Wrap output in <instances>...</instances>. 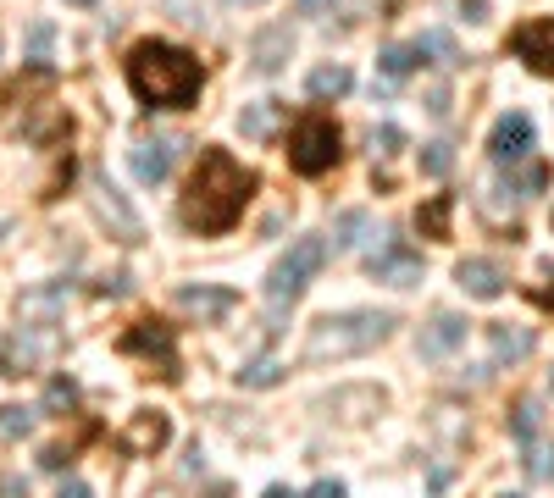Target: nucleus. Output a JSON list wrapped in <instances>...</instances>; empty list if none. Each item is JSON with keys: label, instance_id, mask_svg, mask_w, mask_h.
<instances>
[{"label": "nucleus", "instance_id": "aec40b11", "mask_svg": "<svg viewBox=\"0 0 554 498\" xmlns=\"http://www.w3.org/2000/svg\"><path fill=\"white\" fill-rule=\"evenodd\" d=\"M543 189H549V166L543 161H532V166H521V172L505 178V194H516V200H532V194H543Z\"/></svg>", "mask_w": 554, "mask_h": 498}, {"label": "nucleus", "instance_id": "c756f323", "mask_svg": "<svg viewBox=\"0 0 554 498\" xmlns=\"http://www.w3.org/2000/svg\"><path fill=\"white\" fill-rule=\"evenodd\" d=\"M28 427H34V410H17V404L0 410V432H6V438H23Z\"/></svg>", "mask_w": 554, "mask_h": 498}, {"label": "nucleus", "instance_id": "f03ea898", "mask_svg": "<svg viewBox=\"0 0 554 498\" xmlns=\"http://www.w3.org/2000/svg\"><path fill=\"white\" fill-rule=\"evenodd\" d=\"M128 83L133 95L145 100V106H161V111H183L200 100V61L189 50L167 45V39H145V45L128 50Z\"/></svg>", "mask_w": 554, "mask_h": 498}, {"label": "nucleus", "instance_id": "b1692460", "mask_svg": "<svg viewBox=\"0 0 554 498\" xmlns=\"http://www.w3.org/2000/svg\"><path fill=\"white\" fill-rule=\"evenodd\" d=\"M283 382V366L277 360H250V366L239 371V388H277Z\"/></svg>", "mask_w": 554, "mask_h": 498}, {"label": "nucleus", "instance_id": "f704fd0d", "mask_svg": "<svg viewBox=\"0 0 554 498\" xmlns=\"http://www.w3.org/2000/svg\"><path fill=\"white\" fill-rule=\"evenodd\" d=\"M56 498H95V493H89V482H78V476H73V482H61Z\"/></svg>", "mask_w": 554, "mask_h": 498}, {"label": "nucleus", "instance_id": "dca6fc26", "mask_svg": "<svg viewBox=\"0 0 554 498\" xmlns=\"http://www.w3.org/2000/svg\"><path fill=\"white\" fill-rule=\"evenodd\" d=\"M289 56H294V34L283 23L266 28V34H255V45H250V61H255V72H261V78L283 72V61H289Z\"/></svg>", "mask_w": 554, "mask_h": 498}, {"label": "nucleus", "instance_id": "7ed1b4c3", "mask_svg": "<svg viewBox=\"0 0 554 498\" xmlns=\"http://www.w3.org/2000/svg\"><path fill=\"white\" fill-rule=\"evenodd\" d=\"M399 327L394 310H338V316H322L305 338V360H350L366 355V349L388 344Z\"/></svg>", "mask_w": 554, "mask_h": 498}, {"label": "nucleus", "instance_id": "f257e3e1", "mask_svg": "<svg viewBox=\"0 0 554 498\" xmlns=\"http://www.w3.org/2000/svg\"><path fill=\"white\" fill-rule=\"evenodd\" d=\"M250 194H255V178L228 150H200V166H194L189 189H183V222L200 238H217L244 216Z\"/></svg>", "mask_w": 554, "mask_h": 498}, {"label": "nucleus", "instance_id": "a19ab883", "mask_svg": "<svg viewBox=\"0 0 554 498\" xmlns=\"http://www.w3.org/2000/svg\"><path fill=\"white\" fill-rule=\"evenodd\" d=\"M73 6H89V0H73Z\"/></svg>", "mask_w": 554, "mask_h": 498}, {"label": "nucleus", "instance_id": "ea45409f", "mask_svg": "<svg viewBox=\"0 0 554 498\" xmlns=\"http://www.w3.org/2000/svg\"><path fill=\"white\" fill-rule=\"evenodd\" d=\"M228 6H261V0H228Z\"/></svg>", "mask_w": 554, "mask_h": 498}, {"label": "nucleus", "instance_id": "ddd939ff", "mask_svg": "<svg viewBox=\"0 0 554 498\" xmlns=\"http://www.w3.org/2000/svg\"><path fill=\"white\" fill-rule=\"evenodd\" d=\"M488 349H494V360L499 366H516V360H527L532 349H538V332L532 327H521V321H494V327H488Z\"/></svg>", "mask_w": 554, "mask_h": 498}, {"label": "nucleus", "instance_id": "6e6552de", "mask_svg": "<svg viewBox=\"0 0 554 498\" xmlns=\"http://www.w3.org/2000/svg\"><path fill=\"white\" fill-rule=\"evenodd\" d=\"M510 50H516V61H527L532 72L549 78L554 72V17H527V23H516L510 28Z\"/></svg>", "mask_w": 554, "mask_h": 498}, {"label": "nucleus", "instance_id": "4c0bfd02", "mask_svg": "<svg viewBox=\"0 0 554 498\" xmlns=\"http://www.w3.org/2000/svg\"><path fill=\"white\" fill-rule=\"evenodd\" d=\"M266 498H294L289 487H266Z\"/></svg>", "mask_w": 554, "mask_h": 498}, {"label": "nucleus", "instance_id": "f3484780", "mask_svg": "<svg viewBox=\"0 0 554 498\" xmlns=\"http://www.w3.org/2000/svg\"><path fill=\"white\" fill-rule=\"evenodd\" d=\"M305 89H311V100H338L344 89H350V67L327 61V67H316L311 78H305Z\"/></svg>", "mask_w": 554, "mask_h": 498}, {"label": "nucleus", "instance_id": "f8f14e48", "mask_svg": "<svg viewBox=\"0 0 554 498\" xmlns=\"http://www.w3.org/2000/svg\"><path fill=\"white\" fill-rule=\"evenodd\" d=\"M455 283L466 288L471 299H499L505 294V266L488 261V255H466V261L455 266Z\"/></svg>", "mask_w": 554, "mask_h": 498}, {"label": "nucleus", "instance_id": "a211bd4d", "mask_svg": "<svg viewBox=\"0 0 554 498\" xmlns=\"http://www.w3.org/2000/svg\"><path fill=\"white\" fill-rule=\"evenodd\" d=\"M449 211H455V194H433V200L416 211V227L427 238H449Z\"/></svg>", "mask_w": 554, "mask_h": 498}, {"label": "nucleus", "instance_id": "c85d7f7f", "mask_svg": "<svg viewBox=\"0 0 554 498\" xmlns=\"http://www.w3.org/2000/svg\"><path fill=\"white\" fill-rule=\"evenodd\" d=\"M28 360H34V349H23V338H12V344H6V355H0V377H23Z\"/></svg>", "mask_w": 554, "mask_h": 498}, {"label": "nucleus", "instance_id": "bb28decb", "mask_svg": "<svg viewBox=\"0 0 554 498\" xmlns=\"http://www.w3.org/2000/svg\"><path fill=\"white\" fill-rule=\"evenodd\" d=\"M416 61H422V50H416V45H388V50H383V61H377V67H383L388 78H405V72L416 67Z\"/></svg>", "mask_w": 554, "mask_h": 498}, {"label": "nucleus", "instance_id": "e433bc0d", "mask_svg": "<svg viewBox=\"0 0 554 498\" xmlns=\"http://www.w3.org/2000/svg\"><path fill=\"white\" fill-rule=\"evenodd\" d=\"M532 299H538V305H549V310H554V288H538V294H532Z\"/></svg>", "mask_w": 554, "mask_h": 498}, {"label": "nucleus", "instance_id": "7c9ffc66", "mask_svg": "<svg viewBox=\"0 0 554 498\" xmlns=\"http://www.w3.org/2000/svg\"><path fill=\"white\" fill-rule=\"evenodd\" d=\"M372 150L377 155H399V150H405V133H399V128H377L372 133Z\"/></svg>", "mask_w": 554, "mask_h": 498}, {"label": "nucleus", "instance_id": "1a4fd4ad", "mask_svg": "<svg viewBox=\"0 0 554 498\" xmlns=\"http://www.w3.org/2000/svg\"><path fill=\"white\" fill-rule=\"evenodd\" d=\"M527 150H532V117L527 111H505V117L494 122V133H488V155H494L499 166H516Z\"/></svg>", "mask_w": 554, "mask_h": 498}, {"label": "nucleus", "instance_id": "0eeeda50", "mask_svg": "<svg viewBox=\"0 0 554 498\" xmlns=\"http://www.w3.org/2000/svg\"><path fill=\"white\" fill-rule=\"evenodd\" d=\"M383 238H388V244L366 261V266H372V277H377V283H388V288H416V283H422V255H416L405 238H394V233H383Z\"/></svg>", "mask_w": 554, "mask_h": 498}, {"label": "nucleus", "instance_id": "c9c22d12", "mask_svg": "<svg viewBox=\"0 0 554 498\" xmlns=\"http://www.w3.org/2000/svg\"><path fill=\"white\" fill-rule=\"evenodd\" d=\"M427 111H433V117H449V95H444V89H433V95H427Z\"/></svg>", "mask_w": 554, "mask_h": 498}, {"label": "nucleus", "instance_id": "9d476101", "mask_svg": "<svg viewBox=\"0 0 554 498\" xmlns=\"http://www.w3.org/2000/svg\"><path fill=\"white\" fill-rule=\"evenodd\" d=\"M178 150H183L178 139H145V144H133V150H128L133 178H139V183H167V172H172V161H178Z\"/></svg>", "mask_w": 554, "mask_h": 498}, {"label": "nucleus", "instance_id": "79ce46f5", "mask_svg": "<svg viewBox=\"0 0 554 498\" xmlns=\"http://www.w3.org/2000/svg\"><path fill=\"white\" fill-rule=\"evenodd\" d=\"M505 498H521V493H505Z\"/></svg>", "mask_w": 554, "mask_h": 498}, {"label": "nucleus", "instance_id": "473e14b6", "mask_svg": "<svg viewBox=\"0 0 554 498\" xmlns=\"http://www.w3.org/2000/svg\"><path fill=\"white\" fill-rule=\"evenodd\" d=\"M67 460H73V449H45V454H39V465H45V471H61Z\"/></svg>", "mask_w": 554, "mask_h": 498}, {"label": "nucleus", "instance_id": "4be33fe9", "mask_svg": "<svg viewBox=\"0 0 554 498\" xmlns=\"http://www.w3.org/2000/svg\"><path fill=\"white\" fill-rule=\"evenodd\" d=\"M527 476L532 482H554V443L527 438Z\"/></svg>", "mask_w": 554, "mask_h": 498}, {"label": "nucleus", "instance_id": "423d86ee", "mask_svg": "<svg viewBox=\"0 0 554 498\" xmlns=\"http://www.w3.org/2000/svg\"><path fill=\"white\" fill-rule=\"evenodd\" d=\"M117 349H122V355H150V360H161V377H167V382L183 377V371H178V338H172L167 321H133V327L117 338Z\"/></svg>", "mask_w": 554, "mask_h": 498}, {"label": "nucleus", "instance_id": "6ab92c4d", "mask_svg": "<svg viewBox=\"0 0 554 498\" xmlns=\"http://www.w3.org/2000/svg\"><path fill=\"white\" fill-rule=\"evenodd\" d=\"M277 117H283V106H277V100H261V106H244V111H239V128H244V139H266V133L277 128Z\"/></svg>", "mask_w": 554, "mask_h": 498}, {"label": "nucleus", "instance_id": "a878e982", "mask_svg": "<svg viewBox=\"0 0 554 498\" xmlns=\"http://www.w3.org/2000/svg\"><path fill=\"white\" fill-rule=\"evenodd\" d=\"M416 50L433 56V67H455V61H460V50H455V39H449V34H422V39H416Z\"/></svg>", "mask_w": 554, "mask_h": 498}, {"label": "nucleus", "instance_id": "2f4dec72", "mask_svg": "<svg viewBox=\"0 0 554 498\" xmlns=\"http://www.w3.org/2000/svg\"><path fill=\"white\" fill-rule=\"evenodd\" d=\"M305 498H344V482H333V476H322V482H316Z\"/></svg>", "mask_w": 554, "mask_h": 498}, {"label": "nucleus", "instance_id": "2eb2a0df", "mask_svg": "<svg viewBox=\"0 0 554 498\" xmlns=\"http://www.w3.org/2000/svg\"><path fill=\"white\" fill-rule=\"evenodd\" d=\"M178 305L189 310V316H200V321H222L228 316L233 305H239V294H233V288H194V283H183L178 288Z\"/></svg>", "mask_w": 554, "mask_h": 498}, {"label": "nucleus", "instance_id": "cd10ccee", "mask_svg": "<svg viewBox=\"0 0 554 498\" xmlns=\"http://www.w3.org/2000/svg\"><path fill=\"white\" fill-rule=\"evenodd\" d=\"M449 166H455V144H444V139L422 144V172H427V178H444Z\"/></svg>", "mask_w": 554, "mask_h": 498}, {"label": "nucleus", "instance_id": "9b49d317", "mask_svg": "<svg viewBox=\"0 0 554 498\" xmlns=\"http://www.w3.org/2000/svg\"><path fill=\"white\" fill-rule=\"evenodd\" d=\"M466 327H471L466 316H449V310H438V316L422 327V338H416V349H422L427 360H444V355H455V349L466 344Z\"/></svg>", "mask_w": 554, "mask_h": 498}, {"label": "nucleus", "instance_id": "393cba45", "mask_svg": "<svg viewBox=\"0 0 554 498\" xmlns=\"http://www.w3.org/2000/svg\"><path fill=\"white\" fill-rule=\"evenodd\" d=\"M78 404V382L73 377H50V388H45V410L50 415H67Z\"/></svg>", "mask_w": 554, "mask_h": 498}, {"label": "nucleus", "instance_id": "72a5a7b5", "mask_svg": "<svg viewBox=\"0 0 554 498\" xmlns=\"http://www.w3.org/2000/svg\"><path fill=\"white\" fill-rule=\"evenodd\" d=\"M460 12H466V23H488V0H460Z\"/></svg>", "mask_w": 554, "mask_h": 498}, {"label": "nucleus", "instance_id": "412c9836", "mask_svg": "<svg viewBox=\"0 0 554 498\" xmlns=\"http://www.w3.org/2000/svg\"><path fill=\"white\" fill-rule=\"evenodd\" d=\"M538 427H543V404L538 399H516V410H510V432L527 443V438H538Z\"/></svg>", "mask_w": 554, "mask_h": 498}, {"label": "nucleus", "instance_id": "4468645a", "mask_svg": "<svg viewBox=\"0 0 554 498\" xmlns=\"http://www.w3.org/2000/svg\"><path fill=\"white\" fill-rule=\"evenodd\" d=\"M167 438H172V421H167V415H161V410H139V415L128 421V432H122V449H128V454H156Z\"/></svg>", "mask_w": 554, "mask_h": 498}, {"label": "nucleus", "instance_id": "58836bf2", "mask_svg": "<svg viewBox=\"0 0 554 498\" xmlns=\"http://www.w3.org/2000/svg\"><path fill=\"white\" fill-rule=\"evenodd\" d=\"M316 6H327V0H305V12H316Z\"/></svg>", "mask_w": 554, "mask_h": 498}, {"label": "nucleus", "instance_id": "20e7f679", "mask_svg": "<svg viewBox=\"0 0 554 498\" xmlns=\"http://www.w3.org/2000/svg\"><path fill=\"white\" fill-rule=\"evenodd\" d=\"M322 266H327V238H316V233L294 238V249L272 266V277H266V299H272L277 310L294 305V299L311 288V277L322 272Z\"/></svg>", "mask_w": 554, "mask_h": 498}, {"label": "nucleus", "instance_id": "5701e85b", "mask_svg": "<svg viewBox=\"0 0 554 498\" xmlns=\"http://www.w3.org/2000/svg\"><path fill=\"white\" fill-rule=\"evenodd\" d=\"M361 233H366V211H344V216H338V227H333V249H338V255L355 249V244H361Z\"/></svg>", "mask_w": 554, "mask_h": 498}, {"label": "nucleus", "instance_id": "39448f33", "mask_svg": "<svg viewBox=\"0 0 554 498\" xmlns=\"http://www.w3.org/2000/svg\"><path fill=\"white\" fill-rule=\"evenodd\" d=\"M338 122L322 117V111H311V117L294 122L289 133V166L300 172V178H322V172H333L338 166Z\"/></svg>", "mask_w": 554, "mask_h": 498}]
</instances>
